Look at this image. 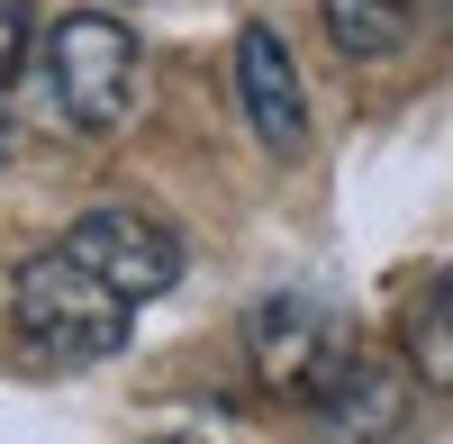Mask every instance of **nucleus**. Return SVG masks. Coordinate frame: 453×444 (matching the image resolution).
I'll list each match as a JSON object with an SVG mask.
<instances>
[{
	"label": "nucleus",
	"instance_id": "nucleus-10",
	"mask_svg": "<svg viewBox=\"0 0 453 444\" xmlns=\"http://www.w3.org/2000/svg\"><path fill=\"white\" fill-rule=\"evenodd\" d=\"M0 164H10V119H0Z\"/></svg>",
	"mask_w": 453,
	"mask_h": 444
},
{
	"label": "nucleus",
	"instance_id": "nucleus-6",
	"mask_svg": "<svg viewBox=\"0 0 453 444\" xmlns=\"http://www.w3.org/2000/svg\"><path fill=\"white\" fill-rule=\"evenodd\" d=\"M408 363H390V354H354L345 372H335V390L318 399V417L345 435V444H390L399 426H408Z\"/></svg>",
	"mask_w": 453,
	"mask_h": 444
},
{
	"label": "nucleus",
	"instance_id": "nucleus-8",
	"mask_svg": "<svg viewBox=\"0 0 453 444\" xmlns=\"http://www.w3.org/2000/svg\"><path fill=\"white\" fill-rule=\"evenodd\" d=\"M399 354L426 390L453 399V272H435L418 300H408V326H399Z\"/></svg>",
	"mask_w": 453,
	"mask_h": 444
},
{
	"label": "nucleus",
	"instance_id": "nucleus-5",
	"mask_svg": "<svg viewBox=\"0 0 453 444\" xmlns=\"http://www.w3.org/2000/svg\"><path fill=\"white\" fill-rule=\"evenodd\" d=\"M236 100H245V119H254V136H263V155H299L309 145V100H299V64H290V46L273 27H236Z\"/></svg>",
	"mask_w": 453,
	"mask_h": 444
},
{
	"label": "nucleus",
	"instance_id": "nucleus-4",
	"mask_svg": "<svg viewBox=\"0 0 453 444\" xmlns=\"http://www.w3.org/2000/svg\"><path fill=\"white\" fill-rule=\"evenodd\" d=\"M64 254H82V264H91L109 290H127V300H164V290L181 281V245H173V227H155L145 209H91L82 227L64 236Z\"/></svg>",
	"mask_w": 453,
	"mask_h": 444
},
{
	"label": "nucleus",
	"instance_id": "nucleus-2",
	"mask_svg": "<svg viewBox=\"0 0 453 444\" xmlns=\"http://www.w3.org/2000/svg\"><path fill=\"white\" fill-rule=\"evenodd\" d=\"M46 91H55V109H64L82 136L127 127V119H136V91H145L136 36L109 19V10H73V19L46 36Z\"/></svg>",
	"mask_w": 453,
	"mask_h": 444
},
{
	"label": "nucleus",
	"instance_id": "nucleus-3",
	"mask_svg": "<svg viewBox=\"0 0 453 444\" xmlns=\"http://www.w3.org/2000/svg\"><path fill=\"white\" fill-rule=\"evenodd\" d=\"M245 354H254V381L273 399H309L318 409L363 345H354L345 309H326L318 290H273V300L254 309V326H245Z\"/></svg>",
	"mask_w": 453,
	"mask_h": 444
},
{
	"label": "nucleus",
	"instance_id": "nucleus-7",
	"mask_svg": "<svg viewBox=\"0 0 453 444\" xmlns=\"http://www.w3.org/2000/svg\"><path fill=\"white\" fill-rule=\"evenodd\" d=\"M418 10L426 0H326V36H335V55H354V64H390L408 36H418Z\"/></svg>",
	"mask_w": 453,
	"mask_h": 444
},
{
	"label": "nucleus",
	"instance_id": "nucleus-9",
	"mask_svg": "<svg viewBox=\"0 0 453 444\" xmlns=\"http://www.w3.org/2000/svg\"><path fill=\"white\" fill-rule=\"evenodd\" d=\"M27 64V0H0V82Z\"/></svg>",
	"mask_w": 453,
	"mask_h": 444
},
{
	"label": "nucleus",
	"instance_id": "nucleus-1",
	"mask_svg": "<svg viewBox=\"0 0 453 444\" xmlns=\"http://www.w3.org/2000/svg\"><path fill=\"white\" fill-rule=\"evenodd\" d=\"M10 318H19V336L46 354V363H109L127 345V318H136V300L127 290H109L82 254H64V245H46V254H27L19 264V281H10Z\"/></svg>",
	"mask_w": 453,
	"mask_h": 444
},
{
	"label": "nucleus",
	"instance_id": "nucleus-11",
	"mask_svg": "<svg viewBox=\"0 0 453 444\" xmlns=\"http://www.w3.org/2000/svg\"><path fill=\"white\" fill-rule=\"evenodd\" d=\"M444 27H453V0H444Z\"/></svg>",
	"mask_w": 453,
	"mask_h": 444
}]
</instances>
